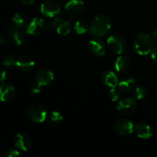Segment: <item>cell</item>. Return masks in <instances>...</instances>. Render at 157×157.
<instances>
[{
    "instance_id": "1",
    "label": "cell",
    "mask_w": 157,
    "mask_h": 157,
    "mask_svg": "<svg viewBox=\"0 0 157 157\" xmlns=\"http://www.w3.org/2000/svg\"><path fill=\"white\" fill-rule=\"evenodd\" d=\"M111 28V21L107 15L101 14L92 19L89 31L90 34L95 37H102L107 35Z\"/></svg>"
},
{
    "instance_id": "2",
    "label": "cell",
    "mask_w": 157,
    "mask_h": 157,
    "mask_svg": "<svg viewBox=\"0 0 157 157\" xmlns=\"http://www.w3.org/2000/svg\"><path fill=\"white\" fill-rule=\"evenodd\" d=\"M154 47L155 40L148 34H138L133 40L134 50L140 55H147L151 53Z\"/></svg>"
},
{
    "instance_id": "3",
    "label": "cell",
    "mask_w": 157,
    "mask_h": 157,
    "mask_svg": "<svg viewBox=\"0 0 157 157\" xmlns=\"http://www.w3.org/2000/svg\"><path fill=\"white\" fill-rule=\"evenodd\" d=\"M107 46L112 53L115 55H121L127 48V43L124 38L119 35H112L107 38Z\"/></svg>"
},
{
    "instance_id": "4",
    "label": "cell",
    "mask_w": 157,
    "mask_h": 157,
    "mask_svg": "<svg viewBox=\"0 0 157 157\" xmlns=\"http://www.w3.org/2000/svg\"><path fill=\"white\" fill-rule=\"evenodd\" d=\"M137 102L133 98H125L120 100L117 106V110L121 115L127 116L136 111Z\"/></svg>"
},
{
    "instance_id": "5",
    "label": "cell",
    "mask_w": 157,
    "mask_h": 157,
    "mask_svg": "<svg viewBox=\"0 0 157 157\" xmlns=\"http://www.w3.org/2000/svg\"><path fill=\"white\" fill-rule=\"evenodd\" d=\"M113 130L117 134L120 136H128L134 130V125L130 120H119L113 125Z\"/></svg>"
},
{
    "instance_id": "6",
    "label": "cell",
    "mask_w": 157,
    "mask_h": 157,
    "mask_svg": "<svg viewBox=\"0 0 157 157\" xmlns=\"http://www.w3.org/2000/svg\"><path fill=\"white\" fill-rule=\"evenodd\" d=\"M47 112L44 107L39 104H33L28 110V116L35 123L44 122L47 117Z\"/></svg>"
},
{
    "instance_id": "7",
    "label": "cell",
    "mask_w": 157,
    "mask_h": 157,
    "mask_svg": "<svg viewBox=\"0 0 157 157\" xmlns=\"http://www.w3.org/2000/svg\"><path fill=\"white\" fill-rule=\"evenodd\" d=\"M47 25L41 18H34L29 21L26 27V32L32 35H38L45 31Z\"/></svg>"
},
{
    "instance_id": "8",
    "label": "cell",
    "mask_w": 157,
    "mask_h": 157,
    "mask_svg": "<svg viewBox=\"0 0 157 157\" xmlns=\"http://www.w3.org/2000/svg\"><path fill=\"white\" fill-rule=\"evenodd\" d=\"M40 11L44 16L55 17L60 13L61 7L60 5L54 0H46L41 5Z\"/></svg>"
},
{
    "instance_id": "9",
    "label": "cell",
    "mask_w": 157,
    "mask_h": 157,
    "mask_svg": "<svg viewBox=\"0 0 157 157\" xmlns=\"http://www.w3.org/2000/svg\"><path fill=\"white\" fill-rule=\"evenodd\" d=\"M6 33L13 40L15 45L21 46L25 43V35L22 31L20 30L19 28L15 25H9L6 27Z\"/></svg>"
},
{
    "instance_id": "10",
    "label": "cell",
    "mask_w": 157,
    "mask_h": 157,
    "mask_svg": "<svg viewBox=\"0 0 157 157\" xmlns=\"http://www.w3.org/2000/svg\"><path fill=\"white\" fill-rule=\"evenodd\" d=\"M16 91L12 84L3 83L0 86V101L2 102H12L15 98Z\"/></svg>"
},
{
    "instance_id": "11",
    "label": "cell",
    "mask_w": 157,
    "mask_h": 157,
    "mask_svg": "<svg viewBox=\"0 0 157 157\" xmlns=\"http://www.w3.org/2000/svg\"><path fill=\"white\" fill-rule=\"evenodd\" d=\"M66 12L74 17L80 15L84 9V3L81 0H70L65 5Z\"/></svg>"
},
{
    "instance_id": "12",
    "label": "cell",
    "mask_w": 157,
    "mask_h": 157,
    "mask_svg": "<svg viewBox=\"0 0 157 157\" xmlns=\"http://www.w3.org/2000/svg\"><path fill=\"white\" fill-rule=\"evenodd\" d=\"M55 79V74L48 69H41L37 72L35 81L41 86H46L51 84Z\"/></svg>"
},
{
    "instance_id": "13",
    "label": "cell",
    "mask_w": 157,
    "mask_h": 157,
    "mask_svg": "<svg viewBox=\"0 0 157 157\" xmlns=\"http://www.w3.org/2000/svg\"><path fill=\"white\" fill-rule=\"evenodd\" d=\"M88 48L91 53L96 56H103L105 55L106 46L104 41L98 37L91 39L88 43Z\"/></svg>"
},
{
    "instance_id": "14",
    "label": "cell",
    "mask_w": 157,
    "mask_h": 157,
    "mask_svg": "<svg viewBox=\"0 0 157 157\" xmlns=\"http://www.w3.org/2000/svg\"><path fill=\"white\" fill-rule=\"evenodd\" d=\"M134 133L140 139H148L152 136V129L149 124L144 122H139L134 126Z\"/></svg>"
},
{
    "instance_id": "15",
    "label": "cell",
    "mask_w": 157,
    "mask_h": 157,
    "mask_svg": "<svg viewBox=\"0 0 157 157\" xmlns=\"http://www.w3.org/2000/svg\"><path fill=\"white\" fill-rule=\"evenodd\" d=\"M101 81L106 86L112 88L118 85V80L116 74L110 70H105L101 73Z\"/></svg>"
},
{
    "instance_id": "16",
    "label": "cell",
    "mask_w": 157,
    "mask_h": 157,
    "mask_svg": "<svg viewBox=\"0 0 157 157\" xmlns=\"http://www.w3.org/2000/svg\"><path fill=\"white\" fill-rule=\"evenodd\" d=\"M14 145L18 150L27 151L31 147L30 137L24 133H18L14 139Z\"/></svg>"
},
{
    "instance_id": "17",
    "label": "cell",
    "mask_w": 157,
    "mask_h": 157,
    "mask_svg": "<svg viewBox=\"0 0 157 157\" xmlns=\"http://www.w3.org/2000/svg\"><path fill=\"white\" fill-rule=\"evenodd\" d=\"M16 66L21 71L27 72L33 68L35 66V61L29 55H21L17 59Z\"/></svg>"
},
{
    "instance_id": "18",
    "label": "cell",
    "mask_w": 157,
    "mask_h": 157,
    "mask_svg": "<svg viewBox=\"0 0 157 157\" xmlns=\"http://www.w3.org/2000/svg\"><path fill=\"white\" fill-rule=\"evenodd\" d=\"M136 81L133 78H126L118 83V88L124 94L132 91L136 87Z\"/></svg>"
},
{
    "instance_id": "19",
    "label": "cell",
    "mask_w": 157,
    "mask_h": 157,
    "mask_svg": "<svg viewBox=\"0 0 157 157\" xmlns=\"http://www.w3.org/2000/svg\"><path fill=\"white\" fill-rule=\"evenodd\" d=\"M130 61L125 55H121L115 61V69L118 72H124L130 67Z\"/></svg>"
},
{
    "instance_id": "20",
    "label": "cell",
    "mask_w": 157,
    "mask_h": 157,
    "mask_svg": "<svg viewBox=\"0 0 157 157\" xmlns=\"http://www.w3.org/2000/svg\"><path fill=\"white\" fill-rule=\"evenodd\" d=\"M46 121L50 125L57 126L59 125L63 121V117L61 113L58 111H52L47 114Z\"/></svg>"
},
{
    "instance_id": "21",
    "label": "cell",
    "mask_w": 157,
    "mask_h": 157,
    "mask_svg": "<svg viewBox=\"0 0 157 157\" xmlns=\"http://www.w3.org/2000/svg\"><path fill=\"white\" fill-rule=\"evenodd\" d=\"M71 27V24L70 21H61L59 24V25L57 27V32L60 35L62 36H66L70 33Z\"/></svg>"
},
{
    "instance_id": "22",
    "label": "cell",
    "mask_w": 157,
    "mask_h": 157,
    "mask_svg": "<svg viewBox=\"0 0 157 157\" xmlns=\"http://www.w3.org/2000/svg\"><path fill=\"white\" fill-rule=\"evenodd\" d=\"M74 29L78 35H83L89 30V25L84 21H77L74 24Z\"/></svg>"
},
{
    "instance_id": "23",
    "label": "cell",
    "mask_w": 157,
    "mask_h": 157,
    "mask_svg": "<svg viewBox=\"0 0 157 157\" xmlns=\"http://www.w3.org/2000/svg\"><path fill=\"white\" fill-rule=\"evenodd\" d=\"M133 95H134L135 98L138 100L144 99L148 95V89L144 85L138 86V87H135V89L133 90Z\"/></svg>"
},
{
    "instance_id": "24",
    "label": "cell",
    "mask_w": 157,
    "mask_h": 157,
    "mask_svg": "<svg viewBox=\"0 0 157 157\" xmlns=\"http://www.w3.org/2000/svg\"><path fill=\"white\" fill-rule=\"evenodd\" d=\"M12 23L14 25L21 29L25 24V17L23 14L19 13V12L15 13L12 17Z\"/></svg>"
},
{
    "instance_id": "25",
    "label": "cell",
    "mask_w": 157,
    "mask_h": 157,
    "mask_svg": "<svg viewBox=\"0 0 157 157\" xmlns=\"http://www.w3.org/2000/svg\"><path fill=\"white\" fill-rule=\"evenodd\" d=\"M121 91L119 88H116V87H112L109 91V98L113 102H116V101H119L121 98Z\"/></svg>"
},
{
    "instance_id": "26",
    "label": "cell",
    "mask_w": 157,
    "mask_h": 157,
    "mask_svg": "<svg viewBox=\"0 0 157 157\" xmlns=\"http://www.w3.org/2000/svg\"><path fill=\"white\" fill-rule=\"evenodd\" d=\"M2 64L6 68H12L14 66L16 65V61H15V59L13 57L9 55V56H6L3 59Z\"/></svg>"
},
{
    "instance_id": "27",
    "label": "cell",
    "mask_w": 157,
    "mask_h": 157,
    "mask_svg": "<svg viewBox=\"0 0 157 157\" xmlns=\"http://www.w3.org/2000/svg\"><path fill=\"white\" fill-rule=\"evenodd\" d=\"M29 93L32 96H37V95L41 93V85L38 83H35V84H32L30 86V88H29Z\"/></svg>"
},
{
    "instance_id": "28",
    "label": "cell",
    "mask_w": 157,
    "mask_h": 157,
    "mask_svg": "<svg viewBox=\"0 0 157 157\" xmlns=\"http://www.w3.org/2000/svg\"><path fill=\"white\" fill-rule=\"evenodd\" d=\"M61 21H63L62 18H61V17L58 16V15H56V16H55V18L52 20V22H51V24H50L51 29H57V27L59 25V24L61 22Z\"/></svg>"
},
{
    "instance_id": "29",
    "label": "cell",
    "mask_w": 157,
    "mask_h": 157,
    "mask_svg": "<svg viewBox=\"0 0 157 157\" xmlns=\"http://www.w3.org/2000/svg\"><path fill=\"white\" fill-rule=\"evenodd\" d=\"M20 155V153L17 150H9L6 153V156L8 157H15L18 156Z\"/></svg>"
},
{
    "instance_id": "30",
    "label": "cell",
    "mask_w": 157,
    "mask_h": 157,
    "mask_svg": "<svg viewBox=\"0 0 157 157\" xmlns=\"http://www.w3.org/2000/svg\"><path fill=\"white\" fill-rule=\"evenodd\" d=\"M7 78V73L5 70L0 69V82H3Z\"/></svg>"
},
{
    "instance_id": "31",
    "label": "cell",
    "mask_w": 157,
    "mask_h": 157,
    "mask_svg": "<svg viewBox=\"0 0 157 157\" xmlns=\"http://www.w3.org/2000/svg\"><path fill=\"white\" fill-rule=\"evenodd\" d=\"M151 58L153 61L157 62V46L153 48V51L151 52Z\"/></svg>"
},
{
    "instance_id": "32",
    "label": "cell",
    "mask_w": 157,
    "mask_h": 157,
    "mask_svg": "<svg viewBox=\"0 0 157 157\" xmlns=\"http://www.w3.org/2000/svg\"><path fill=\"white\" fill-rule=\"evenodd\" d=\"M35 2V0H21V3L25 6H31Z\"/></svg>"
},
{
    "instance_id": "33",
    "label": "cell",
    "mask_w": 157,
    "mask_h": 157,
    "mask_svg": "<svg viewBox=\"0 0 157 157\" xmlns=\"http://www.w3.org/2000/svg\"><path fill=\"white\" fill-rule=\"evenodd\" d=\"M7 42V39H6V37L4 35H0V44L1 45H3L5 44Z\"/></svg>"
},
{
    "instance_id": "34",
    "label": "cell",
    "mask_w": 157,
    "mask_h": 157,
    "mask_svg": "<svg viewBox=\"0 0 157 157\" xmlns=\"http://www.w3.org/2000/svg\"><path fill=\"white\" fill-rule=\"evenodd\" d=\"M152 37H153V38L155 40V41H157V30H155L154 32H153V34H152Z\"/></svg>"
},
{
    "instance_id": "35",
    "label": "cell",
    "mask_w": 157,
    "mask_h": 157,
    "mask_svg": "<svg viewBox=\"0 0 157 157\" xmlns=\"http://www.w3.org/2000/svg\"><path fill=\"white\" fill-rule=\"evenodd\" d=\"M156 1H157V0H156Z\"/></svg>"
}]
</instances>
